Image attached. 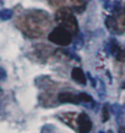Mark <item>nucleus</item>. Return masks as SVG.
<instances>
[{
  "label": "nucleus",
  "mask_w": 125,
  "mask_h": 133,
  "mask_svg": "<svg viewBox=\"0 0 125 133\" xmlns=\"http://www.w3.org/2000/svg\"><path fill=\"white\" fill-rule=\"evenodd\" d=\"M79 99H80V100H84V101H91L92 100V98L90 97V95H87V94H85V93H81L80 95H79Z\"/></svg>",
  "instance_id": "7"
},
{
  "label": "nucleus",
  "mask_w": 125,
  "mask_h": 133,
  "mask_svg": "<svg viewBox=\"0 0 125 133\" xmlns=\"http://www.w3.org/2000/svg\"><path fill=\"white\" fill-rule=\"evenodd\" d=\"M58 99L61 103H73V104H76L77 101L80 100L79 97L74 95L73 93H68V92H63L58 95Z\"/></svg>",
  "instance_id": "4"
},
{
  "label": "nucleus",
  "mask_w": 125,
  "mask_h": 133,
  "mask_svg": "<svg viewBox=\"0 0 125 133\" xmlns=\"http://www.w3.org/2000/svg\"><path fill=\"white\" fill-rule=\"evenodd\" d=\"M102 112H103L102 121L105 122V121H107V120L109 118V109H108V106H107V105H104V106H103V110H102Z\"/></svg>",
  "instance_id": "6"
},
{
  "label": "nucleus",
  "mask_w": 125,
  "mask_h": 133,
  "mask_svg": "<svg viewBox=\"0 0 125 133\" xmlns=\"http://www.w3.org/2000/svg\"><path fill=\"white\" fill-rule=\"evenodd\" d=\"M79 132L80 133H88L92 128V122L86 114H81L79 116Z\"/></svg>",
  "instance_id": "3"
},
{
  "label": "nucleus",
  "mask_w": 125,
  "mask_h": 133,
  "mask_svg": "<svg viewBox=\"0 0 125 133\" xmlns=\"http://www.w3.org/2000/svg\"><path fill=\"white\" fill-rule=\"evenodd\" d=\"M71 77H73L74 81H76L77 83L80 84H86V76L84 71L79 67H75V69L71 71Z\"/></svg>",
  "instance_id": "5"
},
{
  "label": "nucleus",
  "mask_w": 125,
  "mask_h": 133,
  "mask_svg": "<svg viewBox=\"0 0 125 133\" xmlns=\"http://www.w3.org/2000/svg\"><path fill=\"white\" fill-rule=\"evenodd\" d=\"M55 20L61 27H64L68 31H70L73 34H76L79 32L77 21L75 18V16H74L73 11L69 8H61L55 15Z\"/></svg>",
  "instance_id": "1"
},
{
  "label": "nucleus",
  "mask_w": 125,
  "mask_h": 133,
  "mask_svg": "<svg viewBox=\"0 0 125 133\" xmlns=\"http://www.w3.org/2000/svg\"><path fill=\"white\" fill-rule=\"evenodd\" d=\"M48 39L52 42V43H54V44L61 45V46H66V45H69L71 43V41H73V33L60 26V27L54 28L52 32L49 33Z\"/></svg>",
  "instance_id": "2"
},
{
  "label": "nucleus",
  "mask_w": 125,
  "mask_h": 133,
  "mask_svg": "<svg viewBox=\"0 0 125 133\" xmlns=\"http://www.w3.org/2000/svg\"><path fill=\"white\" fill-rule=\"evenodd\" d=\"M121 133H125V131H123V132H121Z\"/></svg>",
  "instance_id": "8"
}]
</instances>
